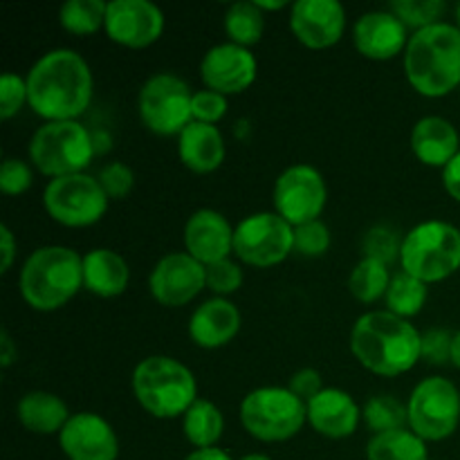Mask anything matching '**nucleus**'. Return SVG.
Returning a JSON list of instances; mask_svg holds the SVG:
<instances>
[{"instance_id":"nucleus-1","label":"nucleus","mask_w":460,"mask_h":460,"mask_svg":"<svg viewBox=\"0 0 460 460\" xmlns=\"http://www.w3.org/2000/svg\"><path fill=\"white\" fill-rule=\"evenodd\" d=\"M25 81L30 108L45 121L79 119L93 102V70L70 48L49 49L36 58Z\"/></svg>"},{"instance_id":"nucleus-2","label":"nucleus","mask_w":460,"mask_h":460,"mask_svg":"<svg viewBox=\"0 0 460 460\" xmlns=\"http://www.w3.org/2000/svg\"><path fill=\"white\" fill-rule=\"evenodd\" d=\"M422 332L389 310H371L350 331V353L367 371L398 377L420 362Z\"/></svg>"},{"instance_id":"nucleus-3","label":"nucleus","mask_w":460,"mask_h":460,"mask_svg":"<svg viewBox=\"0 0 460 460\" xmlns=\"http://www.w3.org/2000/svg\"><path fill=\"white\" fill-rule=\"evenodd\" d=\"M402 57L404 76L422 97H447L460 85V30L452 22L413 31Z\"/></svg>"},{"instance_id":"nucleus-4","label":"nucleus","mask_w":460,"mask_h":460,"mask_svg":"<svg viewBox=\"0 0 460 460\" xmlns=\"http://www.w3.org/2000/svg\"><path fill=\"white\" fill-rule=\"evenodd\" d=\"M18 288L30 308L54 313L84 288V256L66 245L39 247L22 263Z\"/></svg>"},{"instance_id":"nucleus-5","label":"nucleus","mask_w":460,"mask_h":460,"mask_svg":"<svg viewBox=\"0 0 460 460\" xmlns=\"http://www.w3.org/2000/svg\"><path fill=\"white\" fill-rule=\"evenodd\" d=\"M139 407L153 418H182L198 400V382L189 367L169 355H151L135 367L130 377Z\"/></svg>"},{"instance_id":"nucleus-6","label":"nucleus","mask_w":460,"mask_h":460,"mask_svg":"<svg viewBox=\"0 0 460 460\" xmlns=\"http://www.w3.org/2000/svg\"><path fill=\"white\" fill-rule=\"evenodd\" d=\"M398 263L427 286L445 281L460 270V229L447 220L418 223L404 234Z\"/></svg>"},{"instance_id":"nucleus-7","label":"nucleus","mask_w":460,"mask_h":460,"mask_svg":"<svg viewBox=\"0 0 460 460\" xmlns=\"http://www.w3.org/2000/svg\"><path fill=\"white\" fill-rule=\"evenodd\" d=\"M27 153L31 166L39 173L57 180L85 173L93 157L97 155V146H94V135L79 119L45 121L31 135Z\"/></svg>"},{"instance_id":"nucleus-8","label":"nucleus","mask_w":460,"mask_h":460,"mask_svg":"<svg viewBox=\"0 0 460 460\" xmlns=\"http://www.w3.org/2000/svg\"><path fill=\"white\" fill-rule=\"evenodd\" d=\"M241 425L261 443H286L308 422V404L288 386H259L243 398Z\"/></svg>"},{"instance_id":"nucleus-9","label":"nucleus","mask_w":460,"mask_h":460,"mask_svg":"<svg viewBox=\"0 0 460 460\" xmlns=\"http://www.w3.org/2000/svg\"><path fill=\"white\" fill-rule=\"evenodd\" d=\"M193 90L173 72L148 76L137 94V112L151 133L171 137L180 135L193 121Z\"/></svg>"},{"instance_id":"nucleus-10","label":"nucleus","mask_w":460,"mask_h":460,"mask_svg":"<svg viewBox=\"0 0 460 460\" xmlns=\"http://www.w3.org/2000/svg\"><path fill=\"white\" fill-rule=\"evenodd\" d=\"M111 198L99 178L88 173L49 180L43 189V207L54 223L70 229L93 227L106 216Z\"/></svg>"},{"instance_id":"nucleus-11","label":"nucleus","mask_w":460,"mask_h":460,"mask_svg":"<svg viewBox=\"0 0 460 460\" xmlns=\"http://www.w3.org/2000/svg\"><path fill=\"white\" fill-rule=\"evenodd\" d=\"M409 429L425 443H440L460 425V394L447 377H425L407 400Z\"/></svg>"},{"instance_id":"nucleus-12","label":"nucleus","mask_w":460,"mask_h":460,"mask_svg":"<svg viewBox=\"0 0 460 460\" xmlns=\"http://www.w3.org/2000/svg\"><path fill=\"white\" fill-rule=\"evenodd\" d=\"M295 252V227L277 211H256L234 227V254L252 268H274Z\"/></svg>"},{"instance_id":"nucleus-13","label":"nucleus","mask_w":460,"mask_h":460,"mask_svg":"<svg viewBox=\"0 0 460 460\" xmlns=\"http://www.w3.org/2000/svg\"><path fill=\"white\" fill-rule=\"evenodd\" d=\"M272 198L274 211L292 227L322 220L328 202L326 180L313 164H292L274 182Z\"/></svg>"},{"instance_id":"nucleus-14","label":"nucleus","mask_w":460,"mask_h":460,"mask_svg":"<svg viewBox=\"0 0 460 460\" xmlns=\"http://www.w3.org/2000/svg\"><path fill=\"white\" fill-rule=\"evenodd\" d=\"M207 288V268L187 252H169L151 270L148 290L164 308L187 305Z\"/></svg>"},{"instance_id":"nucleus-15","label":"nucleus","mask_w":460,"mask_h":460,"mask_svg":"<svg viewBox=\"0 0 460 460\" xmlns=\"http://www.w3.org/2000/svg\"><path fill=\"white\" fill-rule=\"evenodd\" d=\"M164 12L151 0H111L103 31L112 43L144 49L164 34Z\"/></svg>"},{"instance_id":"nucleus-16","label":"nucleus","mask_w":460,"mask_h":460,"mask_svg":"<svg viewBox=\"0 0 460 460\" xmlns=\"http://www.w3.org/2000/svg\"><path fill=\"white\" fill-rule=\"evenodd\" d=\"M259 75V61L250 48L236 43H218L205 52L200 61V79L207 90L225 94H241Z\"/></svg>"},{"instance_id":"nucleus-17","label":"nucleus","mask_w":460,"mask_h":460,"mask_svg":"<svg viewBox=\"0 0 460 460\" xmlns=\"http://www.w3.org/2000/svg\"><path fill=\"white\" fill-rule=\"evenodd\" d=\"M58 445L67 460H117L119 438L103 416L94 411L72 413L58 434Z\"/></svg>"},{"instance_id":"nucleus-18","label":"nucleus","mask_w":460,"mask_h":460,"mask_svg":"<svg viewBox=\"0 0 460 460\" xmlns=\"http://www.w3.org/2000/svg\"><path fill=\"white\" fill-rule=\"evenodd\" d=\"M290 30L308 49H326L346 31V9L337 0H296L290 4Z\"/></svg>"},{"instance_id":"nucleus-19","label":"nucleus","mask_w":460,"mask_h":460,"mask_svg":"<svg viewBox=\"0 0 460 460\" xmlns=\"http://www.w3.org/2000/svg\"><path fill=\"white\" fill-rule=\"evenodd\" d=\"M409 39V27L391 9L362 13L353 25L355 49L371 61H391L400 57L407 49Z\"/></svg>"},{"instance_id":"nucleus-20","label":"nucleus","mask_w":460,"mask_h":460,"mask_svg":"<svg viewBox=\"0 0 460 460\" xmlns=\"http://www.w3.org/2000/svg\"><path fill=\"white\" fill-rule=\"evenodd\" d=\"M184 252L198 263L214 265L218 261L232 259L234 227L220 211L198 209L189 216L184 225Z\"/></svg>"},{"instance_id":"nucleus-21","label":"nucleus","mask_w":460,"mask_h":460,"mask_svg":"<svg viewBox=\"0 0 460 460\" xmlns=\"http://www.w3.org/2000/svg\"><path fill=\"white\" fill-rule=\"evenodd\" d=\"M362 420V407L349 391L337 386H326L308 402V425L323 438H350Z\"/></svg>"},{"instance_id":"nucleus-22","label":"nucleus","mask_w":460,"mask_h":460,"mask_svg":"<svg viewBox=\"0 0 460 460\" xmlns=\"http://www.w3.org/2000/svg\"><path fill=\"white\" fill-rule=\"evenodd\" d=\"M241 310L229 299L214 296L193 310L189 319V337L198 349L216 350L234 341V337L241 332Z\"/></svg>"},{"instance_id":"nucleus-23","label":"nucleus","mask_w":460,"mask_h":460,"mask_svg":"<svg viewBox=\"0 0 460 460\" xmlns=\"http://www.w3.org/2000/svg\"><path fill=\"white\" fill-rule=\"evenodd\" d=\"M411 151L425 166L445 169L460 153L456 126L440 115H427L411 130Z\"/></svg>"},{"instance_id":"nucleus-24","label":"nucleus","mask_w":460,"mask_h":460,"mask_svg":"<svg viewBox=\"0 0 460 460\" xmlns=\"http://www.w3.org/2000/svg\"><path fill=\"white\" fill-rule=\"evenodd\" d=\"M178 155L180 162L193 173H214L223 166L225 155H227L223 133L218 130V126L191 121L178 135Z\"/></svg>"},{"instance_id":"nucleus-25","label":"nucleus","mask_w":460,"mask_h":460,"mask_svg":"<svg viewBox=\"0 0 460 460\" xmlns=\"http://www.w3.org/2000/svg\"><path fill=\"white\" fill-rule=\"evenodd\" d=\"M130 268L124 256L108 247L84 254V288L102 299H115L128 290Z\"/></svg>"},{"instance_id":"nucleus-26","label":"nucleus","mask_w":460,"mask_h":460,"mask_svg":"<svg viewBox=\"0 0 460 460\" xmlns=\"http://www.w3.org/2000/svg\"><path fill=\"white\" fill-rule=\"evenodd\" d=\"M16 416L18 422L31 434L58 436L72 418V413L67 404L52 391H27L18 400Z\"/></svg>"},{"instance_id":"nucleus-27","label":"nucleus","mask_w":460,"mask_h":460,"mask_svg":"<svg viewBox=\"0 0 460 460\" xmlns=\"http://www.w3.org/2000/svg\"><path fill=\"white\" fill-rule=\"evenodd\" d=\"M182 431L184 438L196 449L218 447L225 431L223 411L211 400L198 398L182 416Z\"/></svg>"},{"instance_id":"nucleus-28","label":"nucleus","mask_w":460,"mask_h":460,"mask_svg":"<svg viewBox=\"0 0 460 460\" xmlns=\"http://www.w3.org/2000/svg\"><path fill=\"white\" fill-rule=\"evenodd\" d=\"M367 460H429L427 443L409 427L373 434L367 445Z\"/></svg>"},{"instance_id":"nucleus-29","label":"nucleus","mask_w":460,"mask_h":460,"mask_svg":"<svg viewBox=\"0 0 460 460\" xmlns=\"http://www.w3.org/2000/svg\"><path fill=\"white\" fill-rule=\"evenodd\" d=\"M265 31V12H261L254 0L229 4L225 12V34L229 43L241 48H252L263 39Z\"/></svg>"},{"instance_id":"nucleus-30","label":"nucleus","mask_w":460,"mask_h":460,"mask_svg":"<svg viewBox=\"0 0 460 460\" xmlns=\"http://www.w3.org/2000/svg\"><path fill=\"white\" fill-rule=\"evenodd\" d=\"M391 268L377 259H359V263L350 270L349 290L359 304H376L377 299H385L386 290L391 286Z\"/></svg>"},{"instance_id":"nucleus-31","label":"nucleus","mask_w":460,"mask_h":460,"mask_svg":"<svg viewBox=\"0 0 460 460\" xmlns=\"http://www.w3.org/2000/svg\"><path fill=\"white\" fill-rule=\"evenodd\" d=\"M427 299H429V286L422 283L420 279L411 277V274L400 270L391 279L385 304L389 313L398 314L402 319H411L422 313V308L427 305Z\"/></svg>"},{"instance_id":"nucleus-32","label":"nucleus","mask_w":460,"mask_h":460,"mask_svg":"<svg viewBox=\"0 0 460 460\" xmlns=\"http://www.w3.org/2000/svg\"><path fill=\"white\" fill-rule=\"evenodd\" d=\"M108 3L103 0H67L58 9V22L67 34L90 36L106 25Z\"/></svg>"},{"instance_id":"nucleus-33","label":"nucleus","mask_w":460,"mask_h":460,"mask_svg":"<svg viewBox=\"0 0 460 460\" xmlns=\"http://www.w3.org/2000/svg\"><path fill=\"white\" fill-rule=\"evenodd\" d=\"M362 418L373 434L404 429L409 427L407 404L400 402L394 395H373L362 407Z\"/></svg>"},{"instance_id":"nucleus-34","label":"nucleus","mask_w":460,"mask_h":460,"mask_svg":"<svg viewBox=\"0 0 460 460\" xmlns=\"http://www.w3.org/2000/svg\"><path fill=\"white\" fill-rule=\"evenodd\" d=\"M389 9L409 30L418 31L436 25V22H443L440 18L447 12V4L443 0H394Z\"/></svg>"},{"instance_id":"nucleus-35","label":"nucleus","mask_w":460,"mask_h":460,"mask_svg":"<svg viewBox=\"0 0 460 460\" xmlns=\"http://www.w3.org/2000/svg\"><path fill=\"white\" fill-rule=\"evenodd\" d=\"M402 238L395 229L386 227V225H376L367 232L364 236L362 247H364V256L368 259H377L382 263L391 265L395 261H400V250H402Z\"/></svg>"},{"instance_id":"nucleus-36","label":"nucleus","mask_w":460,"mask_h":460,"mask_svg":"<svg viewBox=\"0 0 460 460\" xmlns=\"http://www.w3.org/2000/svg\"><path fill=\"white\" fill-rule=\"evenodd\" d=\"M331 229L323 220H313L295 227V252L305 259H319L331 250Z\"/></svg>"},{"instance_id":"nucleus-37","label":"nucleus","mask_w":460,"mask_h":460,"mask_svg":"<svg viewBox=\"0 0 460 460\" xmlns=\"http://www.w3.org/2000/svg\"><path fill=\"white\" fill-rule=\"evenodd\" d=\"M243 270L236 261L225 259L214 265H207V290L214 292L216 296L227 299L229 295L243 288Z\"/></svg>"},{"instance_id":"nucleus-38","label":"nucleus","mask_w":460,"mask_h":460,"mask_svg":"<svg viewBox=\"0 0 460 460\" xmlns=\"http://www.w3.org/2000/svg\"><path fill=\"white\" fill-rule=\"evenodd\" d=\"M30 106V94H27L25 76L16 72H4L0 76V117L9 121L22 111V106Z\"/></svg>"},{"instance_id":"nucleus-39","label":"nucleus","mask_w":460,"mask_h":460,"mask_svg":"<svg viewBox=\"0 0 460 460\" xmlns=\"http://www.w3.org/2000/svg\"><path fill=\"white\" fill-rule=\"evenodd\" d=\"M34 184V171L25 160L4 157L0 164V191L4 196H21Z\"/></svg>"},{"instance_id":"nucleus-40","label":"nucleus","mask_w":460,"mask_h":460,"mask_svg":"<svg viewBox=\"0 0 460 460\" xmlns=\"http://www.w3.org/2000/svg\"><path fill=\"white\" fill-rule=\"evenodd\" d=\"M97 178L111 200H121V198L128 196L135 187L133 169H130L128 164H124V162H111V164H106L99 171Z\"/></svg>"},{"instance_id":"nucleus-41","label":"nucleus","mask_w":460,"mask_h":460,"mask_svg":"<svg viewBox=\"0 0 460 460\" xmlns=\"http://www.w3.org/2000/svg\"><path fill=\"white\" fill-rule=\"evenodd\" d=\"M229 102L225 94L214 93V90H198L193 93V121H200V124H211L216 126L225 115H227Z\"/></svg>"},{"instance_id":"nucleus-42","label":"nucleus","mask_w":460,"mask_h":460,"mask_svg":"<svg viewBox=\"0 0 460 460\" xmlns=\"http://www.w3.org/2000/svg\"><path fill=\"white\" fill-rule=\"evenodd\" d=\"M452 337L454 332L445 331V328H429L422 332L420 340V359L427 364H447L452 359Z\"/></svg>"},{"instance_id":"nucleus-43","label":"nucleus","mask_w":460,"mask_h":460,"mask_svg":"<svg viewBox=\"0 0 460 460\" xmlns=\"http://www.w3.org/2000/svg\"><path fill=\"white\" fill-rule=\"evenodd\" d=\"M288 389H290L295 395H299V398L308 404L310 400H313L317 394H322L326 386H323L322 373H319L317 368L305 367V368H299V371L290 377Z\"/></svg>"},{"instance_id":"nucleus-44","label":"nucleus","mask_w":460,"mask_h":460,"mask_svg":"<svg viewBox=\"0 0 460 460\" xmlns=\"http://www.w3.org/2000/svg\"><path fill=\"white\" fill-rule=\"evenodd\" d=\"M0 254H3V265H0V272L7 274L12 270L13 259H16V236L9 229V225H0Z\"/></svg>"},{"instance_id":"nucleus-45","label":"nucleus","mask_w":460,"mask_h":460,"mask_svg":"<svg viewBox=\"0 0 460 460\" xmlns=\"http://www.w3.org/2000/svg\"><path fill=\"white\" fill-rule=\"evenodd\" d=\"M443 187L454 200L460 202V153L443 169Z\"/></svg>"},{"instance_id":"nucleus-46","label":"nucleus","mask_w":460,"mask_h":460,"mask_svg":"<svg viewBox=\"0 0 460 460\" xmlns=\"http://www.w3.org/2000/svg\"><path fill=\"white\" fill-rule=\"evenodd\" d=\"M18 350L16 346H13V340L9 337L7 328H3V332H0V367L3 368H9L13 364V359H16Z\"/></svg>"},{"instance_id":"nucleus-47","label":"nucleus","mask_w":460,"mask_h":460,"mask_svg":"<svg viewBox=\"0 0 460 460\" xmlns=\"http://www.w3.org/2000/svg\"><path fill=\"white\" fill-rule=\"evenodd\" d=\"M184 460H234L225 449L209 447V449H193Z\"/></svg>"},{"instance_id":"nucleus-48","label":"nucleus","mask_w":460,"mask_h":460,"mask_svg":"<svg viewBox=\"0 0 460 460\" xmlns=\"http://www.w3.org/2000/svg\"><path fill=\"white\" fill-rule=\"evenodd\" d=\"M261 12H281L288 7L286 0H254Z\"/></svg>"},{"instance_id":"nucleus-49","label":"nucleus","mask_w":460,"mask_h":460,"mask_svg":"<svg viewBox=\"0 0 460 460\" xmlns=\"http://www.w3.org/2000/svg\"><path fill=\"white\" fill-rule=\"evenodd\" d=\"M449 362L456 368H460V331L454 332L452 337V359H449Z\"/></svg>"},{"instance_id":"nucleus-50","label":"nucleus","mask_w":460,"mask_h":460,"mask_svg":"<svg viewBox=\"0 0 460 460\" xmlns=\"http://www.w3.org/2000/svg\"><path fill=\"white\" fill-rule=\"evenodd\" d=\"M238 460H272V458L265 456V454H247V456H243Z\"/></svg>"},{"instance_id":"nucleus-51","label":"nucleus","mask_w":460,"mask_h":460,"mask_svg":"<svg viewBox=\"0 0 460 460\" xmlns=\"http://www.w3.org/2000/svg\"><path fill=\"white\" fill-rule=\"evenodd\" d=\"M456 27L460 30V3L456 4Z\"/></svg>"},{"instance_id":"nucleus-52","label":"nucleus","mask_w":460,"mask_h":460,"mask_svg":"<svg viewBox=\"0 0 460 460\" xmlns=\"http://www.w3.org/2000/svg\"><path fill=\"white\" fill-rule=\"evenodd\" d=\"M429 460H434V458H429Z\"/></svg>"}]
</instances>
